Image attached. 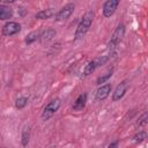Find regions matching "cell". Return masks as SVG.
Returning a JSON list of instances; mask_svg holds the SVG:
<instances>
[{
    "instance_id": "3957f363",
    "label": "cell",
    "mask_w": 148,
    "mask_h": 148,
    "mask_svg": "<svg viewBox=\"0 0 148 148\" xmlns=\"http://www.w3.org/2000/svg\"><path fill=\"white\" fill-rule=\"evenodd\" d=\"M124 35H125V25H124L123 23H120V24L116 28V30L113 31V34H112V36H111V39H110V42H109V50L112 51V50L121 42Z\"/></svg>"
},
{
    "instance_id": "30bf717a",
    "label": "cell",
    "mask_w": 148,
    "mask_h": 148,
    "mask_svg": "<svg viewBox=\"0 0 148 148\" xmlns=\"http://www.w3.org/2000/svg\"><path fill=\"white\" fill-rule=\"evenodd\" d=\"M13 9L7 5H0V21L9 20L13 16Z\"/></svg>"
},
{
    "instance_id": "5bb4252c",
    "label": "cell",
    "mask_w": 148,
    "mask_h": 148,
    "mask_svg": "<svg viewBox=\"0 0 148 148\" xmlns=\"http://www.w3.org/2000/svg\"><path fill=\"white\" fill-rule=\"evenodd\" d=\"M39 38V32H37V31H31L30 34H28L27 36H25V39H24V42H25V44H32L34 42H36L37 39Z\"/></svg>"
},
{
    "instance_id": "9c48e42d",
    "label": "cell",
    "mask_w": 148,
    "mask_h": 148,
    "mask_svg": "<svg viewBox=\"0 0 148 148\" xmlns=\"http://www.w3.org/2000/svg\"><path fill=\"white\" fill-rule=\"evenodd\" d=\"M87 92H82L77 96V98L75 99L74 104H73V110L74 111H81L83 110V108L86 106V103H87Z\"/></svg>"
},
{
    "instance_id": "277c9868",
    "label": "cell",
    "mask_w": 148,
    "mask_h": 148,
    "mask_svg": "<svg viewBox=\"0 0 148 148\" xmlns=\"http://www.w3.org/2000/svg\"><path fill=\"white\" fill-rule=\"evenodd\" d=\"M75 9V5L74 3H67L65 5L58 13H56V21H64V20H67L72 13L74 12Z\"/></svg>"
},
{
    "instance_id": "9a60e30c",
    "label": "cell",
    "mask_w": 148,
    "mask_h": 148,
    "mask_svg": "<svg viewBox=\"0 0 148 148\" xmlns=\"http://www.w3.org/2000/svg\"><path fill=\"white\" fill-rule=\"evenodd\" d=\"M27 104H28V98L24 97V96H21V97H18V98L15 99V108L18 109V110L25 108Z\"/></svg>"
},
{
    "instance_id": "5b68a950",
    "label": "cell",
    "mask_w": 148,
    "mask_h": 148,
    "mask_svg": "<svg viewBox=\"0 0 148 148\" xmlns=\"http://www.w3.org/2000/svg\"><path fill=\"white\" fill-rule=\"evenodd\" d=\"M20 30H21V24L17 22H14V21H9L2 27V34L5 36L16 35L17 32H20Z\"/></svg>"
},
{
    "instance_id": "8992f818",
    "label": "cell",
    "mask_w": 148,
    "mask_h": 148,
    "mask_svg": "<svg viewBox=\"0 0 148 148\" xmlns=\"http://www.w3.org/2000/svg\"><path fill=\"white\" fill-rule=\"evenodd\" d=\"M127 88H128V82H127V80L121 81V82L116 87L114 91L112 92V101H113V102H117V101L121 99V98L124 97V95H125Z\"/></svg>"
},
{
    "instance_id": "d6986e66",
    "label": "cell",
    "mask_w": 148,
    "mask_h": 148,
    "mask_svg": "<svg viewBox=\"0 0 148 148\" xmlns=\"http://www.w3.org/2000/svg\"><path fill=\"white\" fill-rule=\"evenodd\" d=\"M147 120H148L147 113L145 112V113H142L141 117H139V119H138V126H145L147 124Z\"/></svg>"
},
{
    "instance_id": "6da1fadb",
    "label": "cell",
    "mask_w": 148,
    "mask_h": 148,
    "mask_svg": "<svg viewBox=\"0 0 148 148\" xmlns=\"http://www.w3.org/2000/svg\"><path fill=\"white\" fill-rule=\"evenodd\" d=\"M94 16H95V14H94L91 10L87 12V13L82 16V18H81V21L79 22L77 28H76V30H75V39L82 38V37L88 32V30H89V28H90V25H91V23H92Z\"/></svg>"
},
{
    "instance_id": "ac0fdd59",
    "label": "cell",
    "mask_w": 148,
    "mask_h": 148,
    "mask_svg": "<svg viewBox=\"0 0 148 148\" xmlns=\"http://www.w3.org/2000/svg\"><path fill=\"white\" fill-rule=\"evenodd\" d=\"M132 139H133L134 142H142L145 139H147V133H146L145 131H140V132L136 133Z\"/></svg>"
},
{
    "instance_id": "7a4b0ae2",
    "label": "cell",
    "mask_w": 148,
    "mask_h": 148,
    "mask_svg": "<svg viewBox=\"0 0 148 148\" xmlns=\"http://www.w3.org/2000/svg\"><path fill=\"white\" fill-rule=\"evenodd\" d=\"M60 105H61V101H60L59 98H54V99L50 101V102L45 105V108H44V110H43V112H42V119H43V120H49V119L59 110Z\"/></svg>"
},
{
    "instance_id": "ffe728a7",
    "label": "cell",
    "mask_w": 148,
    "mask_h": 148,
    "mask_svg": "<svg viewBox=\"0 0 148 148\" xmlns=\"http://www.w3.org/2000/svg\"><path fill=\"white\" fill-rule=\"evenodd\" d=\"M16 0H0V2H3V3H13Z\"/></svg>"
},
{
    "instance_id": "7c38bea8",
    "label": "cell",
    "mask_w": 148,
    "mask_h": 148,
    "mask_svg": "<svg viewBox=\"0 0 148 148\" xmlns=\"http://www.w3.org/2000/svg\"><path fill=\"white\" fill-rule=\"evenodd\" d=\"M53 15H56V10L53 8H47V9H43V10L38 12L35 15V17L37 20H46V18H50Z\"/></svg>"
},
{
    "instance_id": "52a82bcc",
    "label": "cell",
    "mask_w": 148,
    "mask_h": 148,
    "mask_svg": "<svg viewBox=\"0 0 148 148\" xmlns=\"http://www.w3.org/2000/svg\"><path fill=\"white\" fill-rule=\"evenodd\" d=\"M120 0H106L103 6V15L105 17H110L114 14Z\"/></svg>"
},
{
    "instance_id": "8fae6325",
    "label": "cell",
    "mask_w": 148,
    "mask_h": 148,
    "mask_svg": "<svg viewBox=\"0 0 148 148\" xmlns=\"http://www.w3.org/2000/svg\"><path fill=\"white\" fill-rule=\"evenodd\" d=\"M56 30L54 29H51V28H49V29H46V30H44L42 34H39V40L42 42V43H45V42H50L54 36H56Z\"/></svg>"
},
{
    "instance_id": "4fadbf2b",
    "label": "cell",
    "mask_w": 148,
    "mask_h": 148,
    "mask_svg": "<svg viewBox=\"0 0 148 148\" xmlns=\"http://www.w3.org/2000/svg\"><path fill=\"white\" fill-rule=\"evenodd\" d=\"M97 67H98V65H97V61H96V59H95V60H91V61H89V62L86 65L84 69H83V75H84V76H88V75L92 74V72H94V71H95Z\"/></svg>"
},
{
    "instance_id": "ba28073f",
    "label": "cell",
    "mask_w": 148,
    "mask_h": 148,
    "mask_svg": "<svg viewBox=\"0 0 148 148\" xmlns=\"http://www.w3.org/2000/svg\"><path fill=\"white\" fill-rule=\"evenodd\" d=\"M111 92V84L106 83V84H102L97 90H96V99L97 101H104L109 97Z\"/></svg>"
},
{
    "instance_id": "2e32d148",
    "label": "cell",
    "mask_w": 148,
    "mask_h": 148,
    "mask_svg": "<svg viewBox=\"0 0 148 148\" xmlns=\"http://www.w3.org/2000/svg\"><path fill=\"white\" fill-rule=\"evenodd\" d=\"M112 73H113V71L112 69H110L108 73H105L104 75H102V76H99L98 79H97V81H96V84H98V86H101L102 83H105L111 76H112Z\"/></svg>"
},
{
    "instance_id": "e0dca14e",
    "label": "cell",
    "mask_w": 148,
    "mask_h": 148,
    "mask_svg": "<svg viewBox=\"0 0 148 148\" xmlns=\"http://www.w3.org/2000/svg\"><path fill=\"white\" fill-rule=\"evenodd\" d=\"M29 138H30V130H29V127H25V128L23 130V132H22V139H21L22 146H27V145H28Z\"/></svg>"
},
{
    "instance_id": "44dd1931",
    "label": "cell",
    "mask_w": 148,
    "mask_h": 148,
    "mask_svg": "<svg viewBox=\"0 0 148 148\" xmlns=\"http://www.w3.org/2000/svg\"><path fill=\"white\" fill-rule=\"evenodd\" d=\"M118 146V142H113V143H110L109 147H117Z\"/></svg>"
}]
</instances>
